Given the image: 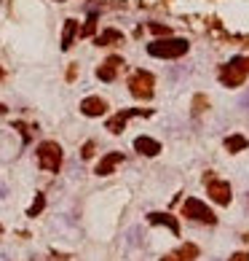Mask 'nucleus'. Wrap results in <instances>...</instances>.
I'll use <instances>...</instances> for the list:
<instances>
[{
	"instance_id": "obj_1",
	"label": "nucleus",
	"mask_w": 249,
	"mask_h": 261,
	"mask_svg": "<svg viewBox=\"0 0 249 261\" xmlns=\"http://www.w3.org/2000/svg\"><path fill=\"white\" fill-rule=\"evenodd\" d=\"M188 51V41L185 38H164V41H153L148 46L150 57H161V60H177Z\"/></svg>"
},
{
	"instance_id": "obj_2",
	"label": "nucleus",
	"mask_w": 249,
	"mask_h": 261,
	"mask_svg": "<svg viewBox=\"0 0 249 261\" xmlns=\"http://www.w3.org/2000/svg\"><path fill=\"white\" fill-rule=\"evenodd\" d=\"M38 164L49 172H59L62 167V146L54 140H43L38 146Z\"/></svg>"
},
{
	"instance_id": "obj_3",
	"label": "nucleus",
	"mask_w": 249,
	"mask_h": 261,
	"mask_svg": "<svg viewBox=\"0 0 249 261\" xmlns=\"http://www.w3.org/2000/svg\"><path fill=\"white\" fill-rule=\"evenodd\" d=\"M183 216L190 218V221H198V223H217L215 213L206 208V202H201V199H196V197L185 199V205H183Z\"/></svg>"
},
{
	"instance_id": "obj_4",
	"label": "nucleus",
	"mask_w": 249,
	"mask_h": 261,
	"mask_svg": "<svg viewBox=\"0 0 249 261\" xmlns=\"http://www.w3.org/2000/svg\"><path fill=\"white\" fill-rule=\"evenodd\" d=\"M246 78V68H244V57H236L231 65H225L223 70H220V81L225 83V86H241Z\"/></svg>"
},
{
	"instance_id": "obj_5",
	"label": "nucleus",
	"mask_w": 249,
	"mask_h": 261,
	"mask_svg": "<svg viewBox=\"0 0 249 261\" xmlns=\"http://www.w3.org/2000/svg\"><path fill=\"white\" fill-rule=\"evenodd\" d=\"M204 183H206V194L212 197L217 205H231V186H228V181H220V178H215L212 172L204 178Z\"/></svg>"
},
{
	"instance_id": "obj_6",
	"label": "nucleus",
	"mask_w": 249,
	"mask_h": 261,
	"mask_svg": "<svg viewBox=\"0 0 249 261\" xmlns=\"http://www.w3.org/2000/svg\"><path fill=\"white\" fill-rule=\"evenodd\" d=\"M129 92H131L137 100H150V97H153V76H150V73L137 70V73L129 78Z\"/></svg>"
},
{
	"instance_id": "obj_7",
	"label": "nucleus",
	"mask_w": 249,
	"mask_h": 261,
	"mask_svg": "<svg viewBox=\"0 0 249 261\" xmlns=\"http://www.w3.org/2000/svg\"><path fill=\"white\" fill-rule=\"evenodd\" d=\"M153 110H137V108H131V110H121V113H116L113 119H108V132L110 135H121L123 132V127H126V121L131 116H150Z\"/></svg>"
},
{
	"instance_id": "obj_8",
	"label": "nucleus",
	"mask_w": 249,
	"mask_h": 261,
	"mask_svg": "<svg viewBox=\"0 0 249 261\" xmlns=\"http://www.w3.org/2000/svg\"><path fill=\"white\" fill-rule=\"evenodd\" d=\"M121 162H123V154L121 151H110V154H104L102 159H99V164H97V170H94V172H97L99 178H104V175H110Z\"/></svg>"
},
{
	"instance_id": "obj_9",
	"label": "nucleus",
	"mask_w": 249,
	"mask_h": 261,
	"mask_svg": "<svg viewBox=\"0 0 249 261\" xmlns=\"http://www.w3.org/2000/svg\"><path fill=\"white\" fill-rule=\"evenodd\" d=\"M134 151L142 154V156H158L161 154V143L153 140V137H148V135H139L137 140H134Z\"/></svg>"
},
{
	"instance_id": "obj_10",
	"label": "nucleus",
	"mask_w": 249,
	"mask_h": 261,
	"mask_svg": "<svg viewBox=\"0 0 249 261\" xmlns=\"http://www.w3.org/2000/svg\"><path fill=\"white\" fill-rule=\"evenodd\" d=\"M104 110H108V102H104L102 97H86L83 102H81V113L83 116H102Z\"/></svg>"
},
{
	"instance_id": "obj_11",
	"label": "nucleus",
	"mask_w": 249,
	"mask_h": 261,
	"mask_svg": "<svg viewBox=\"0 0 249 261\" xmlns=\"http://www.w3.org/2000/svg\"><path fill=\"white\" fill-rule=\"evenodd\" d=\"M148 221L153 223V226H158V223H164V226H169L174 235H180V223H177V218H171L169 213H150L148 216Z\"/></svg>"
},
{
	"instance_id": "obj_12",
	"label": "nucleus",
	"mask_w": 249,
	"mask_h": 261,
	"mask_svg": "<svg viewBox=\"0 0 249 261\" xmlns=\"http://www.w3.org/2000/svg\"><path fill=\"white\" fill-rule=\"evenodd\" d=\"M116 65H121V60L118 57H110L104 65H99V70H97V76H99V81H113L116 78Z\"/></svg>"
},
{
	"instance_id": "obj_13",
	"label": "nucleus",
	"mask_w": 249,
	"mask_h": 261,
	"mask_svg": "<svg viewBox=\"0 0 249 261\" xmlns=\"http://www.w3.org/2000/svg\"><path fill=\"white\" fill-rule=\"evenodd\" d=\"M246 146H249V140H246L244 135H231V137L225 140V151H228V154H238V151H244Z\"/></svg>"
},
{
	"instance_id": "obj_14",
	"label": "nucleus",
	"mask_w": 249,
	"mask_h": 261,
	"mask_svg": "<svg viewBox=\"0 0 249 261\" xmlns=\"http://www.w3.org/2000/svg\"><path fill=\"white\" fill-rule=\"evenodd\" d=\"M75 33H78V22H64V33H62V49L67 51L73 46V38H75Z\"/></svg>"
},
{
	"instance_id": "obj_15",
	"label": "nucleus",
	"mask_w": 249,
	"mask_h": 261,
	"mask_svg": "<svg viewBox=\"0 0 249 261\" xmlns=\"http://www.w3.org/2000/svg\"><path fill=\"white\" fill-rule=\"evenodd\" d=\"M43 208H46V197H43V194H35V202L30 205V210H27V216H30V218L41 216V213H43Z\"/></svg>"
},
{
	"instance_id": "obj_16",
	"label": "nucleus",
	"mask_w": 249,
	"mask_h": 261,
	"mask_svg": "<svg viewBox=\"0 0 249 261\" xmlns=\"http://www.w3.org/2000/svg\"><path fill=\"white\" fill-rule=\"evenodd\" d=\"M177 256L183 258V261H193V258L198 256V248H196V245H183V248L177 250Z\"/></svg>"
},
{
	"instance_id": "obj_17",
	"label": "nucleus",
	"mask_w": 249,
	"mask_h": 261,
	"mask_svg": "<svg viewBox=\"0 0 249 261\" xmlns=\"http://www.w3.org/2000/svg\"><path fill=\"white\" fill-rule=\"evenodd\" d=\"M113 41H121V33L118 30H108V33H102L99 38H97V46H108Z\"/></svg>"
},
{
	"instance_id": "obj_18",
	"label": "nucleus",
	"mask_w": 249,
	"mask_h": 261,
	"mask_svg": "<svg viewBox=\"0 0 249 261\" xmlns=\"http://www.w3.org/2000/svg\"><path fill=\"white\" fill-rule=\"evenodd\" d=\"M204 105H209V102H206L204 97H196V102H193V113H196V116L204 113Z\"/></svg>"
},
{
	"instance_id": "obj_19",
	"label": "nucleus",
	"mask_w": 249,
	"mask_h": 261,
	"mask_svg": "<svg viewBox=\"0 0 249 261\" xmlns=\"http://www.w3.org/2000/svg\"><path fill=\"white\" fill-rule=\"evenodd\" d=\"M150 30L156 35H169V27L166 24H150Z\"/></svg>"
},
{
	"instance_id": "obj_20",
	"label": "nucleus",
	"mask_w": 249,
	"mask_h": 261,
	"mask_svg": "<svg viewBox=\"0 0 249 261\" xmlns=\"http://www.w3.org/2000/svg\"><path fill=\"white\" fill-rule=\"evenodd\" d=\"M81 156H83V159H91V156H94V143H86V146H83V154H81Z\"/></svg>"
},
{
	"instance_id": "obj_21",
	"label": "nucleus",
	"mask_w": 249,
	"mask_h": 261,
	"mask_svg": "<svg viewBox=\"0 0 249 261\" xmlns=\"http://www.w3.org/2000/svg\"><path fill=\"white\" fill-rule=\"evenodd\" d=\"M228 261H249V253H246V250H238V253H233Z\"/></svg>"
},
{
	"instance_id": "obj_22",
	"label": "nucleus",
	"mask_w": 249,
	"mask_h": 261,
	"mask_svg": "<svg viewBox=\"0 0 249 261\" xmlns=\"http://www.w3.org/2000/svg\"><path fill=\"white\" fill-rule=\"evenodd\" d=\"M91 33H94V16H89V22L83 27V35H91Z\"/></svg>"
},
{
	"instance_id": "obj_23",
	"label": "nucleus",
	"mask_w": 249,
	"mask_h": 261,
	"mask_svg": "<svg viewBox=\"0 0 249 261\" xmlns=\"http://www.w3.org/2000/svg\"><path fill=\"white\" fill-rule=\"evenodd\" d=\"M161 261H183V258H180L177 253H166L164 258H161Z\"/></svg>"
},
{
	"instance_id": "obj_24",
	"label": "nucleus",
	"mask_w": 249,
	"mask_h": 261,
	"mask_svg": "<svg viewBox=\"0 0 249 261\" xmlns=\"http://www.w3.org/2000/svg\"><path fill=\"white\" fill-rule=\"evenodd\" d=\"M6 110H8V108L3 105V102H0V116H3V113H6Z\"/></svg>"
},
{
	"instance_id": "obj_25",
	"label": "nucleus",
	"mask_w": 249,
	"mask_h": 261,
	"mask_svg": "<svg viewBox=\"0 0 249 261\" xmlns=\"http://www.w3.org/2000/svg\"><path fill=\"white\" fill-rule=\"evenodd\" d=\"M0 81H3V68H0Z\"/></svg>"
},
{
	"instance_id": "obj_26",
	"label": "nucleus",
	"mask_w": 249,
	"mask_h": 261,
	"mask_svg": "<svg viewBox=\"0 0 249 261\" xmlns=\"http://www.w3.org/2000/svg\"><path fill=\"white\" fill-rule=\"evenodd\" d=\"M246 105H249V97H246Z\"/></svg>"
},
{
	"instance_id": "obj_27",
	"label": "nucleus",
	"mask_w": 249,
	"mask_h": 261,
	"mask_svg": "<svg viewBox=\"0 0 249 261\" xmlns=\"http://www.w3.org/2000/svg\"><path fill=\"white\" fill-rule=\"evenodd\" d=\"M0 231H3V226H0Z\"/></svg>"
}]
</instances>
